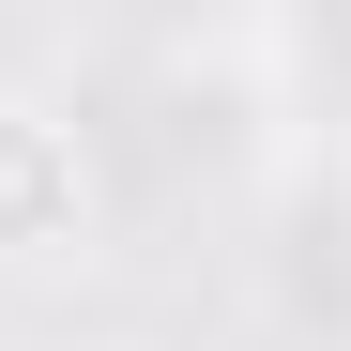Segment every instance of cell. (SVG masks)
<instances>
[{
    "mask_svg": "<svg viewBox=\"0 0 351 351\" xmlns=\"http://www.w3.org/2000/svg\"><path fill=\"white\" fill-rule=\"evenodd\" d=\"M92 138L62 123L46 92H0V275H31V260H77L92 245Z\"/></svg>",
    "mask_w": 351,
    "mask_h": 351,
    "instance_id": "cell-1",
    "label": "cell"
}]
</instances>
